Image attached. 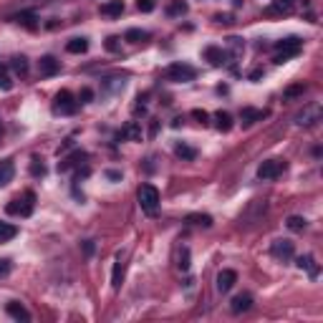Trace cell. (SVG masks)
<instances>
[{
    "instance_id": "4316f807",
    "label": "cell",
    "mask_w": 323,
    "mask_h": 323,
    "mask_svg": "<svg viewBox=\"0 0 323 323\" xmlns=\"http://www.w3.org/2000/svg\"><path fill=\"white\" fill-rule=\"evenodd\" d=\"M185 13H187V3H185V0H172V3L167 5V15H172V18L185 15Z\"/></svg>"
},
{
    "instance_id": "44dd1931",
    "label": "cell",
    "mask_w": 323,
    "mask_h": 323,
    "mask_svg": "<svg viewBox=\"0 0 323 323\" xmlns=\"http://www.w3.org/2000/svg\"><path fill=\"white\" fill-rule=\"evenodd\" d=\"M293 5H296V0H273V5L268 8V13L270 15H275V13H290L293 10Z\"/></svg>"
},
{
    "instance_id": "9c48e42d",
    "label": "cell",
    "mask_w": 323,
    "mask_h": 323,
    "mask_svg": "<svg viewBox=\"0 0 323 323\" xmlns=\"http://www.w3.org/2000/svg\"><path fill=\"white\" fill-rule=\"evenodd\" d=\"M275 48L280 51V53H285V56H298V51H301V38H285V41H278L275 43Z\"/></svg>"
},
{
    "instance_id": "4fadbf2b",
    "label": "cell",
    "mask_w": 323,
    "mask_h": 323,
    "mask_svg": "<svg viewBox=\"0 0 323 323\" xmlns=\"http://www.w3.org/2000/svg\"><path fill=\"white\" fill-rule=\"evenodd\" d=\"M122 13H124V0H109L101 5V15H106V18H116Z\"/></svg>"
},
{
    "instance_id": "3957f363",
    "label": "cell",
    "mask_w": 323,
    "mask_h": 323,
    "mask_svg": "<svg viewBox=\"0 0 323 323\" xmlns=\"http://www.w3.org/2000/svg\"><path fill=\"white\" fill-rule=\"evenodd\" d=\"M194 76H197V71L190 64H172V66H167V71H164V78L167 81H174V83L194 81Z\"/></svg>"
},
{
    "instance_id": "7402d4cb",
    "label": "cell",
    "mask_w": 323,
    "mask_h": 323,
    "mask_svg": "<svg viewBox=\"0 0 323 323\" xmlns=\"http://www.w3.org/2000/svg\"><path fill=\"white\" fill-rule=\"evenodd\" d=\"M66 51H68V53H86V51H89V41H86V38H71V41L66 43Z\"/></svg>"
},
{
    "instance_id": "60d3db41",
    "label": "cell",
    "mask_w": 323,
    "mask_h": 323,
    "mask_svg": "<svg viewBox=\"0 0 323 323\" xmlns=\"http://www.w3.org/2000/svg\"><path fill=\"white\" fill-rule=\"evenodd\" d=\"M262 78V68H255V71H250V81H258Z\"/></svg>"
},
{
    "instance_id": "d4e9b609",
    "label": "cell",
    "mask_w": 323,
    "mask_h": 323,
    "mask_svg": "<svg viewBox=\"0 0 323 323\" xmlns=\"http://www.w3.org/2000/svg\"><path fill=\"white\" fill-rule=\"evenodd\" d=\"M285 225H288V230H293V232H303V230L308 227L306 217H298V215H290V217L285 220Z\"/></svg>"
},
{
    "instance_id": "7a4b0ae2",
    "label": "cell",
    "mask_w": 323,
    "mask_h": 323,
    "mask_svg": "<svg viewBox=\"0 0 323 323\" xmlns=\"http://www.w3.org/2000/svg\"><path fill=\"white\" fill-rule=\"evenodd\" d=\"M136 199H139V207L146 215H154L159 210V190L154 185H141L139 192H136Z\"/></svg>"
},
{
    "instance_id": "e575fe53",
    "label": "cell",
    "mask_w": 323,
    "mask_h": 323,
    "mask_svg": "<svg viewBox=\"0 0 323 323\" xmlns=\"http://www.w3.org/2000/svg\"><path fill=\"white\" fill-rule=\"evenodd\" d=\"M180 268L182 270H190V250L187 248H182V253H180Z\"/></svg>"
},
{
    "instance_id": "f546056e",
    "label": "cell",
    "mask_w": 323,
    "mask_h": 323,
    "mask_svg": "<svg viewBox=\"0 0 323 323\" xmlns=\"http://www.w3.org/2000/svg\"><path fill=\"white\" fill-rule=\"evenodd\" d=\"M185 222H190V225H202V227H212V217H210V215H187Z\"/></svg>"
},
{
    "instance_id": "ab89813d",
    "label": "cell",
    "mask_w": 323,
    "mask_h": 323,
    "mask_svg": "<svg viewBox=\"0 0 323 323\" xmlns=\"http://www.w3.org/2000/svg\"><path fill=\"white\" fill-rule=\"evenodd\" d=\"M106 177H109V180H122V172H116V169H106Z\"/></svg>"
},
{
    "instance_id": "9a60e30c",
    "label": "cell",
    "mask_w": 323,
    "mask_h": 323,
    "mask_svg": "<svg viewBox=\"0 0 323 323\" xmlns=\"http://www.w3.org/2000/svg\"><path fill=\"white\" fill-rule=\"evenodd\" d=\"M204 58H207L212 66H222V64H225V58H227V53H225L222 48L210 46V48H204Z\"/></svg>"
},
{
    "instance_id": "8992f818",
    "label": "cell",
    "mask_w": 323,
    "mask_h": 323,
    "mask_svg": "<svg viewBox=\"0 0 323 323\" xmlns=\"http://www.w3.org/2000/svg\"><path fill=\"white\" fill-rule=\"evenodd\" d=\"M270 253H273V258H275V260H283V262H288V260L293 258L296 248H293V243H290V240H273V245H270Z\"/></svg>"
},
{
    "instance_id": "74e56055",
    "label": "cell",
    "mask_w": 323,
    "mask_h": 323,
    "mask_svg": "<svg viewBox=\"0 0 323 323\" xmlns=\"http://www.w3.org/2000/svg\"><path fill=\"white\" fill-rule=\"evenodd\" d=\"M10 273V260H0V278H5Z\"/></svg>"
},
{
    "instance_id": "d6986e66",
    "label": "cell",
    "mask_w": 323,
    "mask_h": 323,
    "mask_svg": "<svg viewBox=\"0 0 323 323\" xmlns=\"http://www.w3.org/2000/svg\"><path fill=\"white\" fill-rule=\"evenodd\" d=\"M122 136L129 139V141H141V124H139V122H129V124L122 129Z\"/></svg>"
},
{
    "instance_id": "d6a6232c",
    "label": "cell",
    "mask_w": 323,
    "mask_h": 323,
    "mask_svg": "<svg viewBox=\"0 0 323 323\" xmlns=\"http://www.w3.org/2000/svg\"><path fill=\"white\" fill-rule=\"evenodd\" d=\"M13 89V81H10V76L0 68V91H10Z\"/></svg>"
},
{
    "instance_id": "ac0fdd59",
    "label": "cell",
    "mask_w": 323,
    "mask_h": 323,
    "mask_svg": "<svg viewBox=\"0 0 323 323\" xmlns=\"http://www.w3.org/2000/svg\"><path fill=\"white\" fill-rule=\"evenodd\" d=\"M215 127H217V131L227 134V131L232 129V116H230L227 111H217V114H215Z\"/></svg>"
},
{
    "instance_id": "e0dca14e",
    "label": "cell",
    "mask_w": 323,
    "mask_h": 323,
    "mask_svg": "<svg viewBox=\"0 0 323 323\" xmlns=\"http://www.w3.org/2000/svg\"><path fill=\"white\" fill-rule=\"evenodd\" d=\"M13 174H15V167H13V162H10V159L0 162V187L10 185V182H13Z\"/></svg>"
},
{
    "instance_id": "cb8c5ba5",
    "label": "cell",
    "mask_w": 323,
    "mask_h": 323,
    "mask_svg": "<svg viewBox=\"0 0 323 323\" xmlns=\"http://www.w3.org/2000/svg\"><path fill=\"white\" fill-rule=\"evenodd\" d=\"M10 20H13V23H20V25H25V28H31V31H33V28L38 25V23H36V15H33V13H18V15H13Z\"/></svg>"
},
{
    "instance_id": "836d02e7",
    "label": "cell",
    "mask_w": 323,
    "mask_h": 323,
    "mask_svg": "<svg viewBox=\"0 0 323 323\" xmlns=\"http://www.w3.org/2000/svg\"><path fill=\"white\" fill-rule=\"evenodd\" d=\"M192 119H197V124H202V127H204V124H207V119H210V114H207L204 109H194Z\"/></svg>"
},
{
    "instance_id": "7bdbcfd3",
    "label": "cell",
    "mask_w": 323,
    "mask_h": 323,
    "mask_svg": "<svg viewBox=\"0 0 323 323\" xmlns=\"http://www.w3.org/2000/svg\"><path fill=\"white\" fill-rule=\"evenodd\" d=\"M83 253H86V255H91V253H94V243H89V240H86V243H83Z\"/></svg>"
},
{
    "instance_id": "83f0119b",
    "label": "cell",
    "mask_w": 323,
    "mask_h": 323,
    "mask_svg": "<svg viewBox=\"0 0 323 323\" xmlns=\"http://www.w3.org/2000/svg\"><path fill=\"white\" fill-rule=\"evenodd\" d=\"M18 235V227L10 225V222H0V243H8Z\"/></svg>"
},
{
    "instance_id": "4dcf8cb0",
    "label": "cell",
    "mask_w": 323,
    "mask_h": 323,
    "mask_svg": "<svg viewBox=\"0 0 323 323\" xmlns=\"http://www.w3.org/2000/svg\"><path fill=\"white\" fill-rule=\"evenodd\" d=\"M146 38H149V33H146V31H139V28L127 31V41H131V43H139V41H146Z\"/></svg>"
},
{
    "instance_id": "7c38bea8",
    "label": "cell",
    "mask_w": 323,
    "mask_h": 323,
    "mask_svg": "<svg viewBox=\"0 0 323 323\" xmlns=\"http://www.w3.org/2000/svg\"><path fill=\"white\" fill-rule=\"evenodd\" d=\"M318 116H321V109H318V106H311V109H306V111H301V114L296 116V124L308 127V124L318 122Z\"/></svg>"
},
{
    "instance_id": "5b68a950",
    "label": "cell",
    "mask_w": 323,
    "mask_h": 323,
    "mask_svg": "<svg viewBox=\"0 0 323 323\" xmlns=\"http://www.w3.org/2000/svg\"><path fill=\"white\" fill-rule=\"evenodd\" d=\"M285 172V162H278V159H268L258 167V177L260 180H275L278 174Z\"/></svg>"
},
{
    "instance_id": "2e32d148",
    "label": "cell",
    "mask_w": 323,
    "mask_h": 323,
    "mask_svg": "<svg viewBox=\"0 0 323 323\" xmlns=\"http://www.w3.org/2000/svg\"><path fill=\"white\" fill-rule=\"evenodd\" d=\"M265 116V111H260V109H253V106H245L243 109V114H240V119H243V124L245 127H250V124H255Z\"/></svg>"
},
{
    "instance_id": "f35d334b",
    "label": "cell",
    "mask_w": 323,
    "mask_h": 323,
    "mask_svg": "<svg viewBox=\"0 0 323 323\" xmlns=\"http://www.w3.org/2000/svg\"><path fill=\"white\" fill-rule=\"evenodd\" d=\"M303 91H306V86H293V89H288V91H285V96L290 99V96H296V94H303Z\"/></svg>"
},
{
    "instance_id": "484cf974",
    "label": "cell",
    "mask_w": 323,
    "mask_h": 323,
    "mask_svg": "<svg viewBox=\"0 0 323 323\" xmlns=\"http://www.w3.org/2000/svg\"><path fill=\"white\" fill-rule=\"evenodd\" d=\"M78 159H86V154H83L81 149H78V152H73L71 157H66L64 162L58 164V169H61V172H68L71 167H76V164H78Z\"/></svg>"
},
{
    "instance_id": "1f68e13d",
    "label": "cell",
    "mask_w": 323,
    "mask_h": 323,
    "mask_svg": "<svg viewBox=\"0 0 323 323\" xmlns=\"http://www.w3.org/2000/svg\"><path fill=\"white\" fill-rule=\"evenodd\" d=\"M31 174L33 177H46V164L38 157H33V162H31Z\"/></svg>"
},
{
    "instance_id": "277c9868",
    "label": "cell",
    "mask_w": 323,
    "mask_h": 323,
    "mask_svg": "<svg viewBox=\"0 0 323 323\" xmlns=\"http://www.w3.org/2000/svg\"><path fill=\"white\" fill-rule=\"evenodd\" d=\"M76 109H78V101L71 96V91H58L56 94V101H53V111L56 114H61V116H71V114H76Z\"/></svg>"
},
{
    "instance_id": "52a82bcc",
    "label": "cell",
    "mask_w": 323,
    "mask_h": 323,
    "mask_svg": "<svg viewBox=\"0 0 323 323\" xmlns=\"http://www.w3.org/2000/svg\"><path fill=\"white\" fill-rule=\"evenodd\" d=\"M235 283H238V273H235V270H222V273L217 275V290H220V293L232 290Z\"/></svg>"
},
{
    "instance_id": "5bb4252c",
    "label": "cell",
    "mask_w": 323,
    "mask_h": 323,
    "mask_svg": "<svg viewBox=\"0 0 323 323\" xmlns=\"http://www.w3.org/2000/svg\"><path fill=\"white\" fill-rule=\"evenodd\" d=\"M122 280H124V255L119 253V255H116V262H114V273H111V285L119 290V288H122Z\"/></svg>"
},
{
    "instance_id": "30bf717a",
    "label": "cell",
    "mask_w": 323,
    "mask_h": 323,
    "mask_svg": "<svg viewBox=\"0 0 323 323\" xmlns=\"http://www.w3.org/2000/svg\"><path fill=\"white\" fill-rule=\"evenodd\" d=\"M38 71H41V76H56V73L61 71V64H58L53 56H43V58L38 61Z\"/></svg>"
},
{
    "instance_id": "8d00e7d4",
    "label": "cell",
    "mask_w": 323,
    "mask_h": 323,
    "mask_svg": "<svg viewBox=\"0 0 323 323\" xmlns=\"http://www.w3.org/2000/svg\"><path fill=\"white\" fill-rule=\"evenodd\" d=\"M91 99H94V91H91V89H81V94H78V101H81V104H89Z\"/></svg>"
},
{
    "instance_id": "6da1fadb",
    "label": "cell",
    "mask_w": 323,
    "mask_h": 323,
    "mask_svg": "<svg viewBox=\"0 0 323 323\" xmlns=\"http://www.w3.org/2000/svg\"><path fill=\"white\" fill-rule=\"evenodd\" d=\"M8 215H20V217H31L33 210H36V194L33 192H23L20 197L10 199L8 202Z\"/></svg>"
},
{
    "instance_id": "ba28073f",
    "label": "cell",
    "mask_w": 323,
    "mask_h": 323,
    "mask_svg": "<svg viewBox=\"0 0 323 323\" xmlns=\"http://www.w3.org/2000/svg\"><path fill=\"white\" fill-rule=\"evenodd\" d=\"M230 308H232V313H245V311H250V308H253V296H250V293L235 296V298L230 301Z\"/></svg>"
},
{
    "instance_id": "ffe728a7",
    "label": "cell",
    "mask_w": 323,
    "mask_h": 323,
    "mask_svg": "<svg viewBox=\"0 0 323 323\" xmlns=\"http://www.w3.org/2000/svg\"><path fill=\"white\" fill-rule=\"evenodd\" d=\"M298 268H301V270L306 268L311 278H318V265H316V258H313V255H301V258H298Z\"/></svg>"
},
{
    "instance_id": "603a6c76",
    "label": "cell",
    "mask_w": 323,
    "mask_h": 323,
    "mask_svg": "<svg viewBox=\"0 0 323 323\" xmlns=\"http://www.w3.org/2000/svg\"><path fill=\"white\" fill-rule=\"evenodd\" d=\"M174 154H177L180 159H187V162H192L194 157H197V152H194L190 144H185V141H180V144L174 146Z\"/></svg>"
},
{
    "instance_id": "b9f144b4",
    "label": "cell",
    "mask_w": 323,
    "mask_h": 323,
    "mask_svg": "<svg viewBox=\"0 0 323 323\" xmlns=\"http://www.w3.org/2000/svg\"><path fill=\"white\" fill-rule=\"evenodd\" d=\"M116 41H119V38H109V41H106V48H109V51H116V46H119Z\"/></svg>"
},
{
    "instance_id": "ee69618b",
    "label": "cell",
    "mask_w": 323,
    "mask_h": 323,
    "mask_svg": "<svg viewBox=\"0 0 323 323\" xmlns=\"http://www.w3.org/2000/svg\"><path fill=\"white\" fill-rule=\"evenodd\" d=\"M0 136H3V127H0Z\"/></svg>"
},
{
    "instance_id": "f1b7e54d",
    "label": "cell",
    "mask_w": 323,
    "mask_h": 323,
    "mask_svg": "<svg viewBox=\"0 0 323 323\" xmlns=\"http://www.w3.org/2000/svg\"><path fill=\"white\" fill-rule=\"evenodd\" d=\"M10 66H13V71H15L18 76H25V73H28V58H25V56H13Z\"/></svg>"
},
{
    "instance_id": "8fae6325",
    "label": "cell",
    "mask_w": 323,
    "mask_h": 323,
    "mask_svg": "<svg viewBox=\"0 0 323 323\" xmlns=\"http://www.w3.org/2000/svg\"><path fill=\"white\" fill-rule=\"evenodd\" d=\"M5 311H8V316L10 318H15V321H31V313L25 311V306H20L18 301H10L8 306H5Z\"/></svg>"
},
{
    "instance_id": "d590c367",
    "label": "cell",
    "mask_w": 323,
    "mask_h": 323,
    "mask_svg": "<svg viewBox=\"0 0 323 323\" xmlns=\"http://www.w3.org/2000/svg\"><path fill=\"white\" fill-rule=\"evenodd\" d=\"M136 8L141 13H152L154 10V0H136Z\"/></svg>"
}]
</instances>
